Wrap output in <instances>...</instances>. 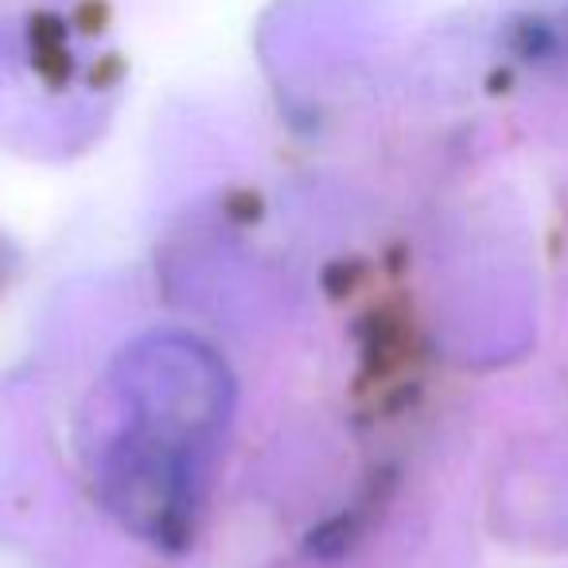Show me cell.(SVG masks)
<instances>
[{
  "label": "cell",
  "mask_w": 568,
  "mask_h": 568,
  "mask_svg": "<svg viewBox=\"0 0 568 568\" xmlns=\"http://www.w3.org/2000/svg\"><path fill=\"white\" fill-rule=\"evenodd\" d=\"M94 402L87 452L102 503L152 541L180 537L226 436V366L187 335H149L118 355Z\"/></svg>",
  "instance_id": "obj_1"
}]
</instances>
